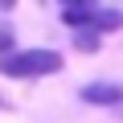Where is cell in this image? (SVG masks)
<instances>
[{
  "label": "cell",
  "instance_id": "7a4b0ae2",
  "mask_svg": "<svg viewBox=\"0 0 123 123\" xmlns=\"http://www.w3.org/2000/svg\"><path fill=\"white\" fill-rule=\"evenodd\" d=\"M78 98L90 103V107H119L123 103V82H90V86L78 90Z\"/></svg>",
  "mask_w": 123,
  "mask_h": 123
},
{
  "label": "cell",
  "instance_id": "5b68a950",
  "mask_svg": "<svg viewBox=\"0 0 123 123\" xmlns=\"http://www.w3.org/2000/svg\"><path fill=\"white\" fill-rule=\"evenodd\" d=\"M62 4H66V8H98L94 0H62Z\"/></svg>",
  "mask_w": 123,
  "mask_h": 123
},
{
  "label": "cell",
  "instance_id": "6da1fadb",
  "mask_svg": "<svg viewBox=\"0 0 123 123\" xmlns=\"http://www.w3.org/2000/svg\"><path fill=\"white\" fill-rule=\"evenodd\" d=\"M62 70V53L57 49H12L0 57V74L4 78H41Z\"/></svg>",
  "mask_w": 123,
  "mask_h": 123
},
{
  "label": "cell",
  "instance_id": "8992f818",
  "mask_svg": "<svg viewBox=\"0 0 123 123\" xmlns=\"http://www.w3.org/2000/svg\"><path fill=\"white\" fill-rule=\"evenodd\" d=\"M0 8H17V0H0Z\"/></svg>",
  "mask_w": 123,
  "mask_h": 123
},
{
  "label": "cell",
  "instance_id": "3957f363",
  "mask_svg": "<svg viewBox=\"0 0 123 123\" xmlns=\"http://www.w3.org/2000/svg\"><path fill=\"white\" fill-rule=\"evenodd\" d=\"M74 49H78V53H94V49H98V33H94V29H78V33H74Z\"/></svg>",
  "mask_w": 123,
  "mask_h": 123
},
{
  "label": "cell",
  "instance_id": "277c9868",
  "mask_svg": "<svg viewBox=\"0 0 123 123\" xmlns=\"http://www.w3.org/2000/svg\"><path fill=\"white\" fill-rule=\"evenodd\" d=\"M17 49V33L8 29V25H0V57H4V53H12Z\"/></svg>",
  "mask_w": 123,
  "mask_h": 123
}]
</instances>
